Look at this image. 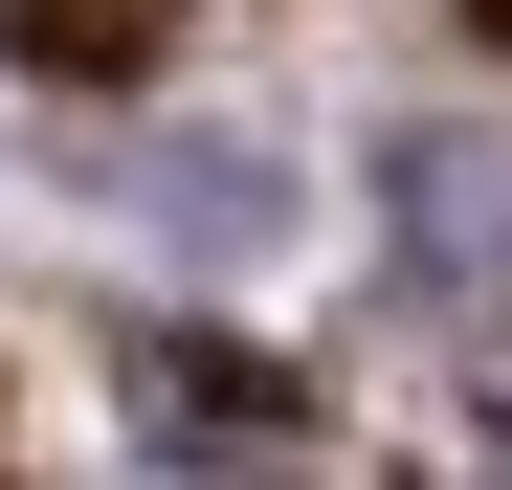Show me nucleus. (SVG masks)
<instances>
[{"instance_id":"nucleus-1","label":"nucleus","mask_w":512,"mask_h":490,"mask_svg":"<svg viewBox=\"0 0 512 490\" xmlns=\"http://www.w3.org/2000/svg\"><path fill=\"white\" fill-rule=\"evenodd\" d=\"M134 446H156V468H290L312 401H290L268 357H223V335H156V357H134Z\"/></svg>"},{"instance_id":"nucleus-3","label":"nucleus","mask_w":512,"mask_h":490,"mask_svg":"<svg viewBox=\"0 0 512 490\" xmlns=\"http://www.w3.org/2000/svg\"><path fill=\"white\" fill-rule=\"evenodd\" d=\"M134 223H156V245H268V223H290V179H268L245 134H179V156L134 179Z\"/></svg>"},{"instance_id":"nucleus-2","label":"nucleus","mask_w":512,"mask_h":490,"mask_svg":"<svg viewBox=\"0 0 512 490\" xmlns=\"http://www.w3.org/2000/svg\"><path fill=\"white\" fill-rule=\"evenodd\" d=\"M401 268L423 290H490L512 268V156L490 134H401Z\"/></svg>"}]
</instances>
